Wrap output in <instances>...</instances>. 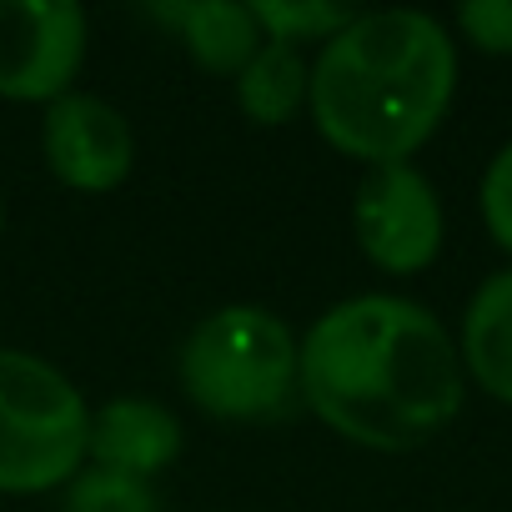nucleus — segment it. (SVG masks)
I'll list each match as a JSON object with an SVG mask.
<instances>
[{
    "mask_svg": "<svg viewBox=\"0 0 512 512\" xmlns=\"http://www.w3.org/2000/svg\"><path fill=\"white\" fill-rule=\"evenodd\" d=\"M302 402L347 442L407 452L462 407L447 327L407 297H352L302 337Z\"/></svg>",
    "mask_w": 512,
    "mask_h": 512,
    "instance_id": "nucleus-1",
    "label": "nucleus"
},
{
    "mask_svg": "<svg viewBox=\"0 0 512 512\" xmlns=\"http://www.w3.org/2000/svg\"><path fill=\"white\" fill-rule=\"evenodd\" d=\"M457 51L422 11H372L337 31L312 66V121L357 161H407L447 116Z\"/></svg>",
    "mask_w": 512,
    "mask_h": 512,
    "instance_id": "nucleus-2",
    "label": "nucleus"
},
{
    "mask_svg": "<svg viewBox=\"0 0 512 512\" xmlns=\"http://www.w3.org/2000/svg\"><path fill=\"white\" fill-rule=\"evenodd\" d=\"M186 397L226 422H267L302 392V342L267 307H216L181 347Z\"/></svg>",
    "mask_w": 512,
    "mask_h": 512,
    "instance_id": "nucleus-3",
    "label": "nucleus"
},
{
    "mask_svg": "<svg viewBox=\"0 0 512 512\" xmlns=\"http://www.w3.org/2000/svg\"><path fill=\"white\" fill-rule=\"evenodd\" d=\"M91 412L81 387L36 352L0 347V492H46L81 472Z\"/></svg>",
    "mask_w": 512,
    "mask_h": 512,
    "instance_id": "nucleus-4",
    "label": "nucleus"
},
{
    "mask_svg": "<svg viewBox=\"0 0 512 512\" xmlns=\"http://www.w3.org/2000/svg\"><path fill=\"white\" fill-rule=\"evenodd\" d=\"M86 61V16L71 0H0V96L61 101Z\"/></svg>",
    "mask_w": 512,
    "mask_h": 512,
    "instance_id": "nucleus-5",
    "label": "nucleus"
},
{
    "mask_svg": "<svg viewBox=\"0 0 512 512\" xmlns=\"http://www.w3.org/2000/svg\"><path fill=\"white\" fill-rule=\"evenodd\" d=\"M352 226L367 262L397 277L432 267V256L442 251V201L432 181L407 161L367 171L352 201Z\"/></svg>",
    "mask_w": 512,
    "mask_h": 512,
    "instance_id": "nucleus-6",
    "label": "nucleus"
},
{
    "mask_svg": "<svg viewBox=\"0 0 512 512\" xmlns=\"http://www.w3.org/2000/svg\"><path fill=\"white\" fill-rule=\"evenodd\" d=\"M41 141H46L51 171L71 191H111L126 181V171L136 161V141H131L126 116L116 106H106L101 96L71 91V96L51 101Z\"/></svg>",
    "mask_w": 512,
    "mask_h": 512,
    "instance_id": "nucleus-7",
    "label": "nucleus"
},
{
    "mask_svg": "<svg viewBox=\"0 0 512 512\" xmlns=\"http://www.w3.org/2000/svg\"><path fill=\"white\" fill-rule=\"evenodd\" d=\"M86 457L96 467H116L151 482V472L181 457V422L151 397H116L101 412H91Z\"/></svg>",
    "mask_w": 512,
    "mask_h": 512,
    "instance_id": "nucleus-8",
    "label": "nucleus"
},
{
    "mask_svg": "<svg viewBox=\"0 0 512 512\" xmlns=\"http://www.w3.org/2000/svg\"><path fill=\"white\" fill-rule=\"evenodd\" d=\"M161 21L181 31L186 56L211 71V76H241L246 61L267 46L262 26H256L251 6H231V0H191V6H156Z\"/></svg>",
    "mask_w": 512,
    "mask_h": 512,
    "instance_id": "nucleus-9",
    "label": "nucleus"
},
{
    "mask_svg": "<svg viewBox=\"0 0 512 512\" xmlns=\"http://www.w3.org/2000/svg\"><path fill=\"white\" fill-rule=\"evenodd\" d=\"M462 362L497 402H512V272L487 277L462 317Z\"/></svg>",
    "mask_w": 512,
    "mask_h": 512,
    "instance_id": "nucleus-10",
    "label": "nucleus"
},
{
    "mask_svg": "<svg viewBox=\"0 0 512 512\" xmlns=\"http://www.w3.org/2000/svg\"><path fill=\"white\" fill-rule=\"evenodd\" d=\"M312 91V66L302 61L297 46L267 41L246 61V71L236 76V101L256 126H287Z\"/></svg>",
    "mask_w": 512,
    "mask_h": 512,
    "instance_id": "nucleus-11",
    "label": "nucleus"
},
{
    "mask_svg": "<svg viewBox=\"0 0 512 512\" xmlns=\"http://www.w3.org/2000/svg\"><path fill=\"white\" fill-rule=\"evenodd\" d=\"M251 16L267 41H282V46L332 41L337 31H347L357 21V11L332 6V0H262V6H251Z\"/></svg>",
    "mask_w": 512,
    "mask_h": 512,
    "instance_id": "nucleus-12",
    "label": "nucleus"
},
{
    "mask_svg": "<svg viewBox=\"0 0 512 512\" xmlns=\"http://www.w3.org/2000/svg\"><path fill=\"white\" fill-rule=\"evenodd\" d=\"M66 512H161V502L146 477L91 462L66 482Z\"/></svg>",
    "mask_w": 512,
    "mask_h": 512,
    "instance_id": "nucleus-13",
    "label": "nucleus"
},
{
    "mask_svg": "<svg viewBox=\"0 0 512 512\" xmlns=\"http://www.w3.org/2000/svg\"><path fill=\"white\" fill-rule=\"evenodd\" d=\"M457 26L467 31L477 51L512 56V0H467L457 11Z\"/></svg>",
    "mask_w": 512,
    "mask_h": 512,
    "instance_id": "nucleus-14",
    "label": "nucleus"
},
{
    "mask_svg": "<svg viewBox=\"0 0 512 512\" xmlns=\"http://www.w3.org/2000/svg\"><path fill=\"white\" fill-rule=\"evenodd\" d=\"M482 221L497 236V246L512 251V141L492 156V166L482 176Z\"/></svg>",
    "mask_w": 512,
    "mask_h": 512,
    "instance_id": "nucleus-15",
    "label": "nucleus"
},
{
    "mask_svg": "<svg viewBox=\"0 0 512 512\" xmlns=\"http://www.w3.org/2000/svg\"><path fill=\"white\" fill-rule=\"evenodd\" d=\"M0 231H6V206H0Z\"/></svg>",
    "mask_w": 512,
    "mask_h": 512,
    "instance_id": "nucleus-16",
    "label": "nucleus"
}]
</instances>
